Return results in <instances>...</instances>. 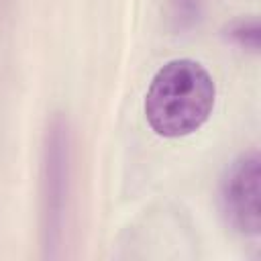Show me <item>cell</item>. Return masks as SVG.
<instances>
[{
	"instance_id": "6da1fadb",
	"label": "cell",
	"mask_w": 261,
	"mask_h": 261,
	"mask_svg": "<svg viewBox=\"0 0 261 261\" xmlns=\"http://www.w3.org/2000/svg\"><path fill=\"white\" fill-rule=\"evenodd\" d=\"M214 80L194 59L167 61L151 80L145 96L149 126L167 139L198 130L214 108Z\"/></svg>"
},
{
	"instance_id": "3957f363",
	"label": "cell",
	"mask_w": 261,
	"mask_h": 261,
	"mask_svg": "<svg viewBox=\"0 0 261 261\" xmlns=\"http://www.w3.org/2000/svg\"><path fill=\"white\" fill-rule=\"evenodd\" d=\"M228 37L237 45L251 49V51H257L259 49V22L255 18L253 20H239L228 29Z\"/></svg>"
},
{
	"instance_id": "277c9868",
	"label": "cell",
	"mask_w": 261,
	"mask_h": 261,
	"mask_svg": "<svg viewBox=\"0 0 261 261\" xmlns=\"http://www.w3.org/2000/svg\"><path fill=\"white\" fill-rule=\"evenodd\" d=\"M175 2H177V14H179V18L194 20V16L198 14V0H175Z\"/></svg>"
},
{
	"instance_id": "7a4b0ae2",
	"label": "cell",
	"mask_w": 261,
	"mask_h": 261,
	"mask_svg": "<svg viewBox=\"0 0 261 261\" xmlns=\"http://www.w3.org/2000/svg\"><path fill=\"white\" fill-rule=\"evenodd\" d=\"M259 163L257 151L243 153L228 165L220 181V210L226 222L245 237H257L261 230Z\"/></svg>"
}]
</instances>
